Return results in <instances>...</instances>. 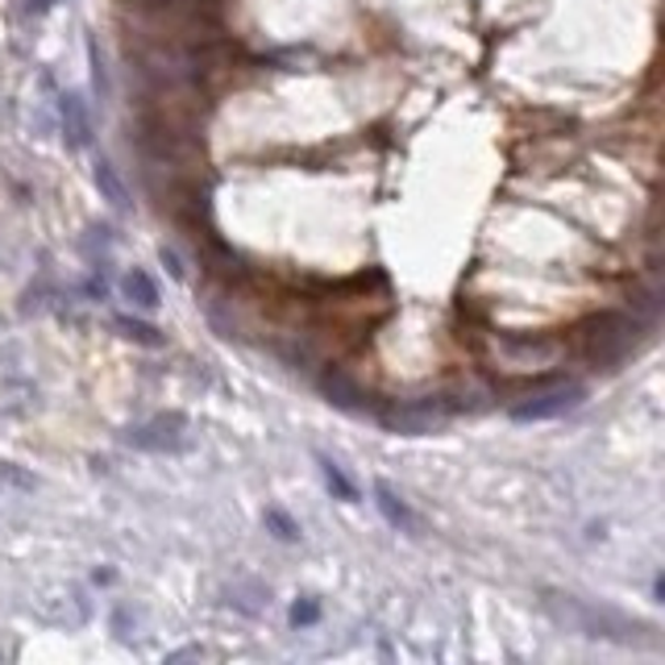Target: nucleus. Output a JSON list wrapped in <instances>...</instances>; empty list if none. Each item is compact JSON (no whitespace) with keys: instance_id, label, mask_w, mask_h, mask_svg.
I'll use <instances>...</instances> for the list:
<instances>
[{"instance_id":"nucleus-15","label":"nucleus","mask_w":665,"mask_h":665,"mask_svg":"<svg viewBox=\"0 0 665 665\" xmlns=\"http://www.w3.org/2000/svg\"><path fill=\"white\" fill-rule=\"evenodd\" d=\"M316 616H320V611H316V604H295L292 607V624H313Z\"/></svg>"},{"instance_id":"nucleus-2","label":"nucleus","mask_w":665,"mask_h":665,"mask_svg":"<svg viewBox=\"0 0 665 665\" xmlns=\"http://www.w3.org/2000/svg\"><path fill=\"white\" fill-rule=\"evenodd\" d=\"M636 346H641V320L636 316L604 313L590 316L583 325V353L604 371H616L628 353H636Z\"/></svg>"},{"instance_id":"nucleus-4","label":"nucleus","mask_w":665,"mask_h":665,"mask_svg":"<svg viewBox=\"0 0 665 665\" xmlns=\"http://www.w3.org/2000/svg\"><path fill=\"white\" fill-rule=\"evenodd\" d=\"M583 395L587 392H583V387H574V383L532 392V395H525L520 404H511V420L529 425V420H553V416H566V412H574L578 404H583Z\"/></svg>"},{"instance_id":"nucleus-10","label":"nucleus","mask_w":665,"mask_h":665,"mask_svg":"<svg viewBox=\"0 0 665 665\" xmlns=\"http://www.w3.org/2000/svg\"><path fill=\"white\" fill-rule=\"evenodd\" d=\"M63 129H67V142L71 146H88V113H83V100L79 97H63Z\"/></svg>"},{"instance_id":"nucleus-14","label":"nucleus","mask_w":665,"mask_h":665,"mask_svg":"<svg viewBox=\"0 0 665 665\" xmlns=\"http://www.w3.org/2000/svg\"><path fill=\"white\" fill-rule=\"evenodd\" d=\"M267 520H271L274 529H279V537H283V541H295V537H300V529H295V525L288 520V516H283V511H267Z\"/></svg>"},{"instance_id":"nucleus-3","label":"nucleus","mask_w":665,"mask_h":665,"mask_svg":"<svg viewBox=\"0 0 665 665\" xmlns=\"http://www.w3.org/2000/svg\"><path fill=\"white\" fill-rule=\"evenodd\" d=\"M379 425L404 437H429V432L450 425L453 408L446 399H412V404H392V408H374Z\"/></svg>"},{"instance_id":"nucleus-13","label":"nucleus","mask_w":665,"mask_h":665,"mask_svg":"<svg viewBox=\"0 0 665 665\" xmlns=\"http://www.w3.org/2000/svg\"><path fill=\"white\" fill-rule=\"evenodd\" d=\"M320 470H325V483H329V487L337 491V495H341V499H353L350 478H346V474H341V466H337V462H332V458H320Z\"/></svg>"},{"instance_id":"nucleus-11","label":"nucleus","mask_w":665,"mask_h":665,"mask_svg":"<svg viewBox=\"0 0 665 665\" xmlns=\"http://www.w3.org/2000/svg\"><path fill=\"white\" fill-rule=\"evenodd\" d=\"M97 183H100V192L109 196L113 208H125V204H129V192H125V183H121L117 171H113L109 162H97Z\"/></svg>"},{"instance_id":"nucleus-6","label":"nucleus","mask_w":665,"mask_h":665,"mask_svg":"<svg viewBox=\"0 0 665 665\" xmlns=\"http://www.w3.org/2000/svg\"><path fill=\"white\" fill-rule=\"evenodd\" d=\"M320 387H325L329 404H337V408H346V412H374V395L362 392V387H358V383H353L346 371H329L325 379H320Z\"/></svg>"},{"instance_id":"nucleus-1","label":"nucleus","mask_w":665,"mask_h":665,"mask_svg":"<svg viewBox=\"0 0 665 665\" xmlns=\"http://www.w3.org/2000/svg\"><path fill=\"white\" fill-rule=\"evenodd\" d=\"M541 611H545L557 628L578 632V636H587V641H616V645H645V649L662 645L649 624H636V620H628V616L611 611V607H595L587 604V599H578V595L541 590Z\"/></svg>"},{"instance_id":"nucleus-12","label":"nucleus","mask_w":665,"mask_h":665,"mask_svg":"<svg viewBox=\"0 0 665 665\" xmlns=\"http://www.w3.org/2000/svg\"><path fill=\"white\" fill-rule=\"evenodd\" d=\"M117 329L137 341V346H162V332L155 325H146V320H134V316H117Z\"/></svg>"},{"instance_id":"nucleus-7","label":"nucleus","mask_w":665,"mask_h":665,"mask_svg":"<svg viewBox=\"0 0 665 665\" xmlns=\"http://www.w3.org/2000/svg\"><path fill=\"white\" fill-rule=\"evenodd\" d=\"M504 353L511 358V367H549V362H553V353H557V346L511 337V341H504Z\"/></svg>"},{"instance_id":"nucleus-8","label":"nucleus","mask_w":665,"mask_h":665,"mask_svg":"<svg viewBox=\"0 0 665 665\" xmlns=\"http://www.w3.org/2000/svg\"><path fill=\"white\" fill-rule=\"evenodd\" d=\"M374 504H379V511H383V516L392 520L395 529H404V532H416V529H420V520L412 516L408 504H404V499H399V495H395V491L387 487V483H379V487H374Z\"/></svg>"},{"instance_id":"nucleus-9","label":"nucleus","mask_w":665,"mask_h":665,"mask_svg":"<svg viewBox=\"0 0 665 665\" xmlns=\"http://www.w3.org/2000/svg\"><path fill=\"white\" fill-rule=\"evenodd\" d=\"M121 292H125V300H134L137 308H158V288H155V279L146 271H129L125 279H121Z\"/></svg>"},{"instance_id":"nucleus-16","label":"nucleus","mask_w":665,"mask_h":665,"mask_svg":"<svg viewBox=\"0 0 665 665\" xmlns=\"http://www.w3.org/2000/svg\"><path fill=\"white\" fill-rule=\"evenodd\" d=\"M55 4H59V0H30L34 13H46V9H55Z\"/></svg>"},{"instance_id":"nucleus-5","label":"nucleus","mask_w":665,"mask_h":665,"mask_svg":"<svg viewBox=\"0 0 665 665\" xmlns=\"http://www.w3.org/2000/svg\"><path fill=\"white\" fill-rule=\"evenodd\" d=\"M183 429H188V420H183L179 412H167V416H155V420H146V425L129 429L125 441H129L134 450L167 453V450H179V446H183Z\"/></svg>"}]
</instances>
